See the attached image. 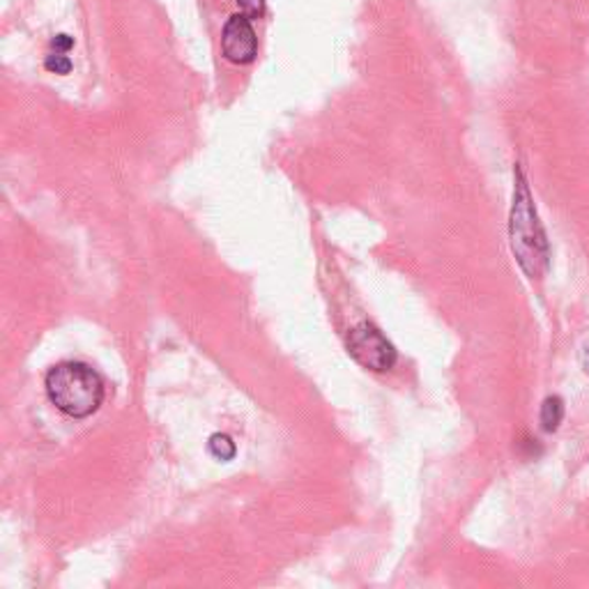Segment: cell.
I'll return each instance as SVG.
<instances>
[{
    "instance_id": "5b68a950",
    "label": "cell",
    "mask_w": 589,
    "mask_h": 589,
    "mask_svg": "<svg viewBox=\"0 0 589 589\" xmlns=\"http://www.w3.org/2000/svg\"><path fill=\"white\" fill-rule=\"evenodd\" d=\"M538 420H542L544 431H548V433L557 431L562 420H564V401L559 397L546 399L542 405V414H538Z\"/></svg>"
},
{
    "instance_id": "9c48e42d",
    "label": "cell",
    "mask_w": 589,
    "mask_h": 589,
    "mask_svg": "<svg viewBox=\"0 0 589 589\" xmlns=\"http://www.w3.org/2000/svg\"><path fill=\"white\" fill-rule=\"evenodd\" d=\"M71 46H74V40L67 37V35H56L52 40V48H54V52H58V54H67Z\"/></svg>"
},
{
    "instance_id": "ba28073f",
    "label": "cell",
    "mask_w": 589,
    "mask_h": 589,
    "mask_svg": "<svg viewBox=\"0 0 589 589\" xmlns=\"http://www.w3.org/2000/svg\"><path fill=\"white\" fill-rule=\"evenodd\" d=\"M242 14H247L252 21L265 14V0H235Z\"/></svg>"
},
{
    "instance_id": "52a82bcc",
    "label": "cell",
    "mask_w": 589,
    "mask_h": 589,
    "mask_svg": "<svg viewBox=\"0 0 589 589\" xmlns=\"http://www.w3.org/2000/svg\"><path fill=\"white\" fill-rule=\"evenodd\" d=\"M44 67H46L48 71H54V74H69V71H71V60H69L65 54L54 52V54H48V56H46Z\"/></svg>"
},
{
    "instance_id": "30bf717a",
    "label": "cell",
    "mask_w": 589,
    "mask_h": 589,
    "mask_svg": "<svg viewBox=\"0 0 589 589\" xmlns=\"http://www.w3.org/2000/svg\"><path fill=\"white\" fill-rule=\"evenodd\" d=\"M582 362H585V368L589 371V343H587V348L582 351Z\"/></svg>"
},
{
    "instance_id": "7a4b0ae2",
    "label": "cell",
    "mask_w": 589,
    "mask_h": 589,
    "mask_svg": "<svg viewBox=\"0 0 589 589\" xmlns=\"http://www.w3.org/2000/svg\"><path fill=\"white\" fill-rule=\"evenodd\" d=\"M509 237H511V249L515 258H519L523 273L530 279L542 277L548 269V242L542 224H538L536 210L532 205V196L521 170H519V185H515L513 191Z\"/></svg>"
},
{
    "instance_id": "8992f818",
    "label": "cell",
    "mask_w": 589,
    "mask_h": 589,
    "mask_svg": "<svg viewBox=\"0 0 589 589\" xmlns=\"http://www.w3.org/2000/svg\"><path fill=\"white\" fill-rule=\"evenodd\" d=\"M208 449L216 460H231L235 456V442L224 433H214L208 442Z\"/></svg>"
},
{
    "instance_id": "6da1fadb",
    "label": "cell",
    "mask_w": 589,
    "mask_h": 589,
    "mask_svg": "<svg viewBox=\"0 0 589 589\" xmlns=\"http://www.w3.org/2000/svg\"><path fill=\"white\" fill-rule=\"evenodd\" d=\"M46 397L71 420H86L102 408L107 387L102 376L84 362H60L44 380Z\"/></svg>"
},
{
    "instance_id": "277c9868",
    "label": "cell",
    "mask_w": 589,
    "mask_h": 589,
    "mask_svg": "<svg viewBox=\"0 0 589 589\" xmlns=\"http://www.w3.org/2000/svg\"><path fill=\"white\" fill-rule=\"evenodd\" d=\"M221 52L233 65H249L258 56V37L247 14H235L221 33Z\"/></svg>"
},
{
    "instance_id": "3957f363",
    "label": "cell",
    "mask_w": 589,
    "mask_h": 589,
    "mask_svg": "<svg viewBox=\"0 0 589 589\" xmlns=\"http://www.w3.org/2000/svg\"><path fill=\"white\" fill-rule=\"evenodd\" d=\"M348 353L351 357L368 368V371L387 374L394 368L399 355L391 341L371 323H359L348 334Z\"/></svg>"
}]
</instances>
